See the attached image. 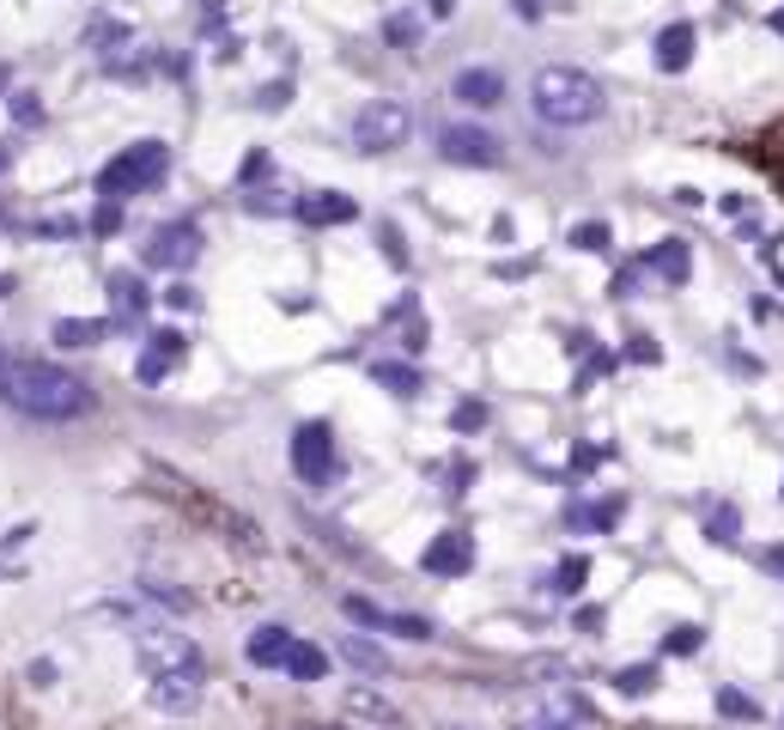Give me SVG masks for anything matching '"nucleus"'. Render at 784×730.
I'll use <instances>...</instances> for the list:
<instances>
[{
    "label": "nucleus",
    "instance_id": "obj_36",
    "mask_svg": "<svg viewBox=\"0 0 784 730\" xmlns=\"http://www.w3.org/2000/svg\"><path fill=\"white\" fill-rule=\"evenodd\" d=\"M475 426H487V408H480V402H462V408H457V433H475Z\"/></svg>",
    "mask_w": 784,
    "mask_h": 730
},
{
    "label": "nucleus",
    "instance_id": "obj_33",
    "mask_svg": "<svg viewBox=\"0 0 784 730\" xmlns=\"http://www.w3.org/2000/svg\"><path fill=\"white\" fill-rule=\"evenodd\" d=\"M128 37V25H116V18H98L92 31H86V43H123Z\"/></svg>",
    "mask_w": 784,
    "mask_h": 730
},
{
    "label": "nucleus",
    "instance_id": "obj_16",
    "mask_svg": "<svg viewBox=\"0 0 784 730\" xmlns=\"http://www.w3.org/2000/svg\"><path fill=\"white\" fill-rule=\"evenodd\" d=\"M110 305H116V323H140V311H146V280L134 274V268H123V274H110Z\"/></svg>",
    "mask_w": 784,
    "mask_h": 730
},
{
    "label": "nucleus",
    "instance_id": "obj_5",
    "mask_svg": "<svg viewBox=\"0 0 784 730\" xmlns=\"http://www.w3.org/2000/svg\"><path fill=\"white\" fill-rule=\"evenodd\" d=\"M293 469L305 487H329L335 482V433H329L323 420H305L293 433Z\"/></svg>",
    "mask_w": 784,
    "mask_h": 730
},
{
    "label": "nucleus",
    "instance_id": "obj_11",
    "mask_svg": "<svg viewBox=\"0 0 784 730\" xmlns=\"http://www.w3.org/2000/svg\"><path fill=\"white\" fill-rule=\"evenodd\" d=\"M450 92L468 110H492V104H505V74H499V67H462Z\"/></svg>",
    "mask_w": 784,
    "mask_h": 730
},
{
    "label": "nucleus",
    "instance_id": "obj_6",
    "mask_svg": "<svg viewBox=\"0 0 784 730\" xmlns=\"http://www.w3.org/2000/svg\"><path fill=\"white\" fill-rule=\"evenodd\" d=\"M438 153H445L450 165H499L505 146H499V135H487V128H475V123H450L445 135H438Z\"/></svg>",
    "mask_w": 784,
    "mask_h": 730
},
{
    "label": "nucleus",
    "instance_id": "obj_47",
    "mask_svg": "<svg viewBox=\"0 0 784 730\" xmlns=\"http://www.w3.org/2000/svg\"><path fill=\"white\" fill-rule=\"evenodd\" d=\"M523 730H554V725H523Z\"/></svg>",
    "mask_w": 784,
    "mask_h": 730
},
{
    "label": "nucleus",
    "instance_id": "obj_35",
    "mask_svg": "<svg viewBox=\"0 0 784 730\" xmlns=\"http://www.w3.org/2000/svg\"><path fill=\"white\" fill-rule=\"evenodd\" d=\"M293 104V79H274V86H261V110H280Z\"/></svg>",
    "mask_w": 784,
    "mask_h": 730
},
{
    "label": "nucleus",
    "instance_id": "obj_19",
    "mask_svg": "<svg viewBox=\"0 0 784 730\" xmlns=\"http://www.w3.org/2000/svg\"><path fill=\"white\" fill-rule=\"evenodd\" d=\"M347 713H359V718H371V725H377V730H396L401 725V713H396V706H389V700L384 694H377V688H347Z\"/></svg>",
    "mask_w": 784,
    "mask_h": 730
},
{
    "label": "nucleus",
    "instance_id": "obj_46",
    "mask_svg": "<svg viewBox=\"0 0 784 730\" xmlns=\"http://www.w3.org/2000/svg\"><path fill=\"white\" fill-rule=\"evenodd\" d=\"M7 293H13V274H0V298H7Z\"/></svg>",
    "mask_w": 784,
    "mask_h": 730
},
{
    "label": "nucleus",
    "instance_id": "obj_2",
    "mask_svg": "<svg viewBox=\"0 0 784 730\" xmlns=\"http://www.w3.org/2000/svg\"><path fill=\"white\" fill-rule=\"evenodd\" d=\"M529 104H536L541 123L554 128H584L602 116V86L578 67H541L536 86H529Z\"/></svg>",
    "mask_w": 784,
    "mask_h": 730
},
{
    "label": "nucleus",
    "instance_id": "obj_13",
    "mask_svg": "<svg viewBox=\"0 0 784 730\" xmlns=\"http://www.w3.org/2000/svg\"><path fill=\"white\" fill-rule=\"evenodd\" d=\"M189 354V342L177 335V329H158L153 342H146V354H140V366H134V377L140 384H158V377L170 372V359H183Z\"/></svg>",
    "mask_w": 784,
    "mask_h": 730
},
{
    "label": "nucleus",
    "instance_id": "obj_24",
    "mask_svg": "<svg viewBox=\"0 0 784 730\" xmlns=\"http://www.w3.org/2000/svg\"><path fill=\"white\" fill-rule=\"evenodd\" d=\"M584 578H590V560H584V554H571V560H560L554 591H560V597H578V591H584Z\"/></svg>",
    "mask_w": 784,
    "mask_h": 730
},
{
    "label": "nucleus",
    "instance_id": "obj_23",
    "mask_svg": "<svg viewBox=\"0 0 784 730\" xmlns=\"http://www.w3.org/2000/svg\"><path fill=\"white\" fill-rule=\"evenodd\" d=\"M615 688H620L627 700H645L651 688H657V664H632V669H620V676H615Z\"/></svg>",
    "mask_w": 784,
    "mask_h": 730
},
{
    "label": "nucleus",
    "instance_id": "obj_28",
    "mask_svg": "<svg viewBox=\"0 0 784 730\" xmlns=\"http://www.w3.org/2000/svg\"><path fill=\"white\" fill-rule=\"evenodd\" d=\"M571 244L578 249H608V226H602V219H584V226H571Z\"/></svg>",
    "mask_w": 784,
    "mask_h": 730
},
{
    "label": "nucleus",
    "instance_id": "obj_39",
    "mask_svg": "<svg viewBox=\"0 0 784 730\" xmlns=\"http://www.w3.org/2000/svg\"><path fill=\"white\" fill-rule=\"evenodd\" d=\"M632 359H645V366H651V359H657V347H651V335H632Z\"/></svg>",
    "mask_w": 784,
    "mask_h": 730
},
{
    "label": "nucleus",
    "instance_id": "obj_34",
    "mask_svg": "<svg viewBox=\"0 0 784 730\" xmlns=\"http://www.w3.org/2000/svg\"><path fill=\"white\" fill-rule=\"evenodd\" d=\"M718 706H723L730 718H754V700H748V694H736V688H723V694H718Z\"/></svg>",
    "mask_w": 784,
    "mask_h": 730
},
{
    "label": "nucleus",
    "instance_id": "obj_40",
    "mask_svg": "<svg viewBox=\"0 0 784 730\" xmlns=\"http://www.w3.org/2000/svg\"><path fill=\"white\" fill-rule=\"evenodd\" d=\"M632 280H639V274H632V268H620V274H615V298H632Z\"/></svg>",
    "mask_w": 784,
    "mask_h": 730
},
{
    "label": "nucleus",
    "instance_id": "obj_1",
    "mask_svg": "<svg viewBox=\"0 0 784 730\" xmlns=\"http://www.w3.org/2000/svg\"><path fill=\"white\" fill-rule=\"evenodd\" d=\"M0 402L18 408L25 420L62 426V420L92 414V384L55 359H31V354H0Z\"/></svg>",
    "mask_w": 784,
    "mask_h": 730
},
{
    "label": "nucleus",
    "instance_id": "obj_26",
    "mask_svg": "<svg viewBox=\"0 0 784 730\" xmlns=\"http://www.w3.org/2000/svg\"><path fill=\"white\" fill-rule=\"evenodd\" d=\"M384 37L396 49H414V37H420V18H408V13H396V18H384Z\"/></svg>",
    "mask_w": 784,
    "mask_h": 730
},
{
    "label": "nucleus",
    "instance_id": "obj_9",
    "mask_svg": "<svg viewBox=\"0 0 784 730\" xmlns=\"http://www.w3.org/2000/svg\"><path fill=\"white\" fill-rule=\"evenodd\" d=\"M420 566H426L432 578H462L468 566H475V542H468L462 529H445V536H432V548L420 554Z\"/></svg>",
    "mask_w": 784,
    "mask_h": 730
},
{
    "label": "nucleus",
    "instance_id": "obj_4",
    "mask_svg": "<svg viewBox=\"0 0 784 730\" xmlns=\"http://www.w3.org/2000/svg\"><path fill=\"white\" fill-rule=\"evenodd\" d=\"M408 128H414L408 104L401 98H377V104H365L354 116V146L359 153H396L401 140H408Z\"/></svg>",
    "mask_w": 784,
    "mask_h": 730
},
{
    "label": "nucleus",
    "instance_id": "obj_32",
    "mask_svg": "<svg viewBox=\"0 0 784 730\" xmlns=\"http://www.w3.org/2000/svg\"><path fill=\"white\" fill-rule=\"evenodd\" d=\"M736 524H742L736 505H723V512L711 517V542H736Z\"/></svg>",
    "mask_w": 784,
    "mask_h": 730
},
{
    "label": "nucleus",
    "instance_id": "obj_41",
    "mask_svg": "<svg viewBox=\"0 0 784 730\" xmlns=\"http://www.w3.org/2000/svg\"><path fill=\"white\" fill-rule=\"evenodd\" d=\"M511 13H517V18H541V0H511Z\"/></svg>",
    "mask_w": 784,
    "mask_h": 730
},
{
    "label": "nucleus",
    "instance_id": "obj_14",
    "mask_svg": "<svg viewBox=\"0 0 784 730\" xmlns=\"http://www.w3.org/2000/svg\"><path fill=\"white\" fill-rule=\"evenodd\" d=\"M153 700L165 706V713H189L201 700V669H170V676H153Z\"/></svg>",
    "mask_w": 784,
    "mask_h": 730
},
{
    "label": "nucleus",
    "instance_id": "obj_42",
    "mask_svg": "<svg viewBox=\"0 0 784 730\" xmlns=\"http://www.w3.org/2000/svg\"><path fill=\"white\" fill-rule=\"evenodd\" d=\"M426 7H432V18H450V13H457V0H426Z\"/></svg>",
    "mask_w": 784,
    "mask_h": 730
},
{
    "label": "nucleus",
    "instance_id": "obj_17",
    "mask_svg": "<svg viewBox=\"0 0 784 730\" xmlns=\"http://www.w3.org/2000/svg\"><path fill=\"white\" fill-rule=\"evenodd\" d=\"M645 268H651V274H663L669 286H681V280L693 274V256H687V244H681V238H663V244L645 256Z\"/></svg>",
    "mask_w": 784,
    "mask_h": 730
},
{
    "label": "nucleus",
    "instance_id": "obj_12",
    "mask_svg": "<svg viewBox=\"0 0 784 730\" xmlns=\"http://www.w3.org/2000/svg\"><path fill=\"white\" fill-rule=\"evenodd\" d=\"M354 214H359V202L340 195V189H317V195L298 202V219H305V226H347Z\"/></svg>",
    "mask_w": 784,
    "mask_h": 730
},
{
    "label": "nucleus",
    "instance_id": "obj_7",
    "mask_svg": "<svg viewBox=\"0 0 784 730\" xmlns=\"http://www.w3.org/2000/svg\"><path fill=\"white\" fill-rule=\"evenodd\" d=\"M195 256H201V226L195 219H170L165 232L140 249V262L146 268H189Z\"/></svg>",
    "mask_w": 784,
    "mask_h": 730
},
{
    "label": "nucleus",
    "instance_id": "obj_8",
    "mask_svg": "<svg viewBox=\"0 0 784 730\" xmlns=\"http://www.w3.org/2000/svg\"><path fill=\"white\" fill-rule=\"evenodd\" d=\"M140 669L146 676H170V669H201V652L183 633H140Z\"/></svg>",
    "mask_w": 784,
    "mask_h": 730
},
{
    "label": "nucleus",
    "instance_id": "obj_27",
    "mask_svg": "<svg viewBox=\"0 0 784 730\" xmlns=\"http://www.w3.org/2000/svg\"><path fill=\"white\" fill-rule=\"evenodd\" d=\"M7 104H13V123H18V128H37V123H43V104H37V92H13Z\"/></svg>",
    "mask_w": 784,
    "mask_h": 730
},
{
    "label": "nucleus",
    "instance_id": "obj_15",
    "mask_svg": "<svg viewBox=\"0 0 784 730\" xmlns=\"http://www.w3.org/2000/svg\"><path fill=\"white\" fill-rule=\"evenodd\" d=\"M687 62H693V25L676 18V25H663L657 31V67L663 74H687Z\"/></svg>",
    "mask_w": 784,
    "mask_h": 730
},
{
    "label": "nucleus",
    "instance_id": "obj_10",
    "mask_svg": "<svg viewBox=\"0 0 784 730\" xmlns=\"http://www.w3.org/2000/svg\"><path fill=\"white\" fill-rule=\"evenodd\" d=\"M347 615H354L359 627H377V633L432 639V622H420V615H396V609H377V603H365V597H347Z\"/></svg>",
    "mask_w": 784,
    "mask_h": 730
},
{
    "label": "nucleus",
    "instance_id": "obj_3",
    "mask_svg": "<svg viewBox=\"0 0 784 730\" xmlns=\"http://www.w3.org/2000/svg\"><path fill=\"white\" fill-rule=\"evenodd\" d=\"M165 165H170L165 140H134V146H123V153L98 171V195H104V202H128L140 189H158L165 183Z\"/></svg>",
    "mask_w": 784,
    "mask_h": 730
},
{
    "label": "nucleus",
    "instance_id": "obj_22",
    "mask_svg": "<svg viewBox=\"0 0 784 730\" xmlns=\"http://www.w3.org/2000/svg\"><path fill=\"white\" fill-rule=\"evenodd\" d=\"M371 377H377V384H389V389H396V396H420V372H414V366H396V359H377V366H371Z\"/></svg>",
    "mask_w": 784,
    "mask_h": 730
},
{
    "label": "nucleus",
    "instance_id": "obj_21",
    "mask_svg": "<svg viewBox=\"0 0 784 730\" xmlns=\"http://www.w3.org/2000/svg\"><path fill=\"white\" fill-rule=\"evenodd\" d=\"M110 329H116V323H98V317H92V323H86V317H62V323H55V342H62V347H98Z\"/></svg>",
    "mask_w": 784,
    "mask_h": 730
},
{
    "label": "nucleus",
    "instance_id": "obj_30",
    "mask_svg": "<svg viewBox=\"0 0 784 730\" xmlns=\"http://www.w3.org/2000/svg\"><path fill=\"white\" fill-rule=\"evenodd\" d=\"M116 226H123V202H104V207L92 214V232H98V238H110Z\"/></svg>",
    "mask_w": 784,
    "mask_h": 730
},
{
    "label": "nucleus",
    "instance_id": "obj_20",
    "mask_svg": "<svg viewBox=\"0 0 784 730\" xmlns=\"http://www.w3.org/2000/svg\"><path fill=\"white\" fill-rule=\"evenodd\" d=\"M286 676H293V682H323V669H329V657L317 652V645H305V639H293V652H286Z\"/></svg>",
    "mask_w": 784,
    "mask_h": 730
},
{
    "label": "nucleus",
    "instance_id": "obj_43",
    "mask_svg": "<svg viewBox=\"0 0 784 730\" xmlns=\"http://www.w3.org/2000/svg\"><path fill=\"white\" fill-rule=\"evenodd\" d=\"M767 573H784V548H767Z\"/></svg>",
    "mask_w": 784,
    "mask_h": 730
},
{
    "label": "nucleus",
    "instance_id": "obj_25",
    "mask_svg": "<svg viewBox=\"0 0 784 730\" xmlns=\"http://www.w3.org/2000/svg\"><path fill=\"white\" fill-rule=\"evenodd\" d=\"M340 657H354V664H359V669H371V676H384V669H389V657L377 652L371 639H340Z\"/></svg>",
    "mask_w": 784,
    "mask_h": 730
},
{
    "label": "nucleus",
    "instance_id": "obj_44",
    "mask_svg": "<svg viewBox=\"0 0 784 730\" xmlns=\"http://www.w3.org/2000/svg\"><path fill=\"white\" fill-rule=\"evenodd\" d=\"M13 171V146H7V140H0V177Z\"/></svg>",
    "mask_w": 784,
    "mask_h": 730
},
{
    "label": "nucleus",
    "instance_id": "obj_29",
    "mask_svg": "<svg viewBox=\"0 0 784 730\" xmlns=\"http://www.w3.org/2000/svg\"><path fill=\"white\" fill-rule=\"evenodd\" d=\"M663 652H669V657H687V652H699V627H676V633L663 639Z\"/></svg>",
    "mask_w": 784,
    "mask_h": 730
},
{
    "label": "nucleus",
    "instance_id": "obj_45",
    "mask_svg": "<svg viewBox=\"0 0 784 730\" xmlns=\"http://www.w3.org/2000/svg\"><path fill=\"white\" fill-rule=\"evenodd\" d=\"M7 86H13V67H7V62H0V92H7Z\"/></svg>",
    "mask_w": 784,
    "mask_h": 730
},
{
    "label": "nucleus",
    "instance_id": "obj_18",
    "mask_svg": "<svg viewBox=\"0 0 784 730\" xmlns=\"http://www.w3.org/2000/svg\"><path fill=\"white\" fill-rule=\"evenodd\" d=\"M286 652H293V633H286V627H256V639H249V664L280 669V664H286Z\"/></svg>",
    "mask_w": 784,
    "mask_h": 730
},
{
    "label": "nucleus",
    "instance_id": "obj_31",
    "mask_svg": "<svg viewBox=\"0 0 784 730\" xmlns=\"http://www.w3.org/2000/svg\"><path fill=\"white\" fill-rule=\"evenodd\" d=\"M140 591H146V597H158V603H165V609H189V597H183V591H170L165 578H146Z\"/></svg>",
    "mask_w": 784,
    "mask_h": 730
},
{
    "label": "nucleus",
    "instance_id": "obj_37",
    "mask_svg": "<svg viewBox=\"0 0 784 730\" xmlns=\"http://www.w3.org/2000/svg\"><path fill=\"white\" fill-rule=\"evenodd\" d=\"M165 305H170V311H195V286H189V280H177V286L165 293Z\"/></svg>",
    "mask_w": 784,
    "mask_h": 730
},
{
    "label": "nucleus",
    "instance_id": "obj_38",
    "mask_svg": "<svg viewBox=\"0 0 784 730\" xmlns=\"http://www.w3.org/2000/svg\"><path fill=\"white\" fill-rule=\"evenodd\" d=\"M377 244L389 249V262H396V268H408V249H401V232H396V226H384V232H377Z\"/></svg>",
    "mask_w": 784,
    "mask_h": 730
}]
</instances>
